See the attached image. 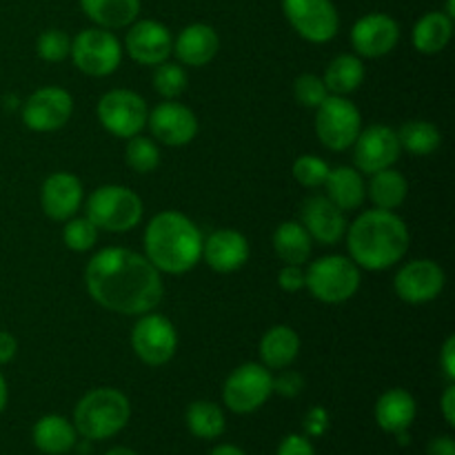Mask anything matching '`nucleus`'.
Masks as SVG:
<instances>
[{
  "label": "nucleus",
  "mask_w": 455,
  "mask_h": 455,
  "mask_svg": "<svg viewBox=\"0 0 455 455\" xmlns=\"http://www.w3.org/2000/svg\"><path fill=\"white\" fill-rule=\"evenodd\" d=\"M84 283L98 305L124 315L149 314L164 293L160 271L147 256L120 247L98 251L84 269Z\"/></svg>",
  "instance_id": "nucleus-1"
},
{
  "label": "nucleus",
  "mask_w": 455,
  "mask_h": 455,
  "mask_svg": "<svg viewBox=\"0 0 455 455\" xmlns=\"http://www.w3.org/2000/svg\"><path fill=\"white\" fill-rule=\"evenodd\" d=\"M351 260L369 271H382L403 260L409 249V229L400 216L387 209L360 213L347 234Z\"/></svg>",
  "instance_id": "nucleus-2"
},
{
  "label": "nucleus",
  "mask_w": 455,
  "mask_h": 455,
  "mask_svg": "<svg viewBox=\"0 0 455 455\" xmlns=\"http://www.w3.org/2000/svg\"><path fill=\"white\" fill-rule=\"evenodd\" d=\"M203 234L180 212H163L151 218L145 231L147 260L164 274L180 275L203 258Z\"/></svg>",
  "instance_id": "nucleus-3"
},
{
  "label": "nucleus",
  "mask_w": 455,
  "mask_h": 455,
  "mask_svg": "<svg viewBox=\"0 0 455 455\" xmlns=\"http://www.w3.org/2000/svg\"><path fill=\"white\" fill-rule=\"evenodd\" d=\"M132 404L118 389H93L80 398L74 411V427L84 440H109L127 427Z\"/></svg>",
  "instance_id": "nucleus-4"
},
{
  "label": "nucleus",
  "mask_w": 455,
  "mask_h": 455,
  "mask_svg": "<svg viewBox=\"0 0 455 455\" xmlns=\"http://www.w3.org/2000/svg\"><path fill=\"white\" fill-rule=\"evenodd\" d=\"M87 218L98 229L124 234L142 220V200L129 187L105 185L89 196Z\"/></svg>",
  "instance_id": "nucleus-5"
},
{
  "label": "nucleus",
  "mask_w": 455,
  "mask_h": 455,
  "mask_svg": "<svg viewBox=\"0 0 455 455\" xmlns=\"http://www.w3.org/2000/svg\"><path fill=\"white\" fill-rule=\"evenodd\" d=\"M305 287L320 302L340 305L358 291L360 267L351 258L324 256L305 271Z\"/></svg>",
  "instance_id": "nucleus-6"
},
{
  "label": "nucleus",
  "mask_w": 455,
  "mask_h": 455,
  "mask_svg": "<svg viewBox=\"0 0 455 455\" xmlns=\"http://www.w3.org/2000/svg\"><path fill=\"white\" fill-rule=\"evenodd\" d=\"M69 56L83 74L102 78L118 69L123 60V44L109 29L92 27L83 29L71 40Z\"/></svg>",
  "instance_id": "nucleus-7"
},
{
  "label": "nucleus",
  "mask_w": 455,
  "mask_h": 455,
  "mask_svg": "<svg viewBox=\"0 0 455 455\" xmlns=\"http://www.w3.org/2000/svg\"><path fill=\"white\" fill-rule=\"evenodd\" d=\"M363 129L358 107L345 96H327L315 114V133L320 142L331 151H345L358 138Z\"/></svg>",
  "instance_id": "nucleus-8"
},
{
  "label": "nucleus",
  "mask_w": 455,
  "mask_h": 455,
  "mask_svg": "<svg viewBox=\"0 0 455 455\" xmlns=\"http://www.w3.org/2000/svg\"><path fill=\"white\" fill-rule=\"evenodd\" d=\"M274 394V376L265 364L247 363L234 369L222 387V398L229 411L253 413Z\"/></svg>",
  "instance_id": "nucleus-9"
},
{
  "label": "nucleus",
  "mask_w": 455,
  "mask_h": 455,
  "mask_svg": "<svg viewBox=\"0 0 455 455\" xmlns=\"http://www.w3.org/2000/svg\"><path fill=\"white\" fill-rule=\"evenodd\" d=\"M145 98L129 89H114L107 92L98 102V120L109 133L118 138H133L147 124Z\"/></svg>",
  "instance_id": "nucleus-10"
},
{
  "label": "nucleus",
  "mask_w": 455,
  "mask_h": 455,
  "mask_svg": "<svg viewBox=\"0 0 455 455\" xmlns=\"http://www.w3.org/2000/svg\"><path fill=\"white\" fill-rule=\"evenodd\" d=\"M283 12L293 29L309 43H329L340 29V16L331 0H283Z\"/></svg>",
  "instance_id": "nucleus-11"
},
{
  "label": "nucleus",
  "mask_w": 455,
  "mask_h": 455,
  "mask_svg": "<svg viewBox=\"0 0 455 455\" xmlns=\"http://www.w3.org/2000/svg\"><path fill=\"white\" fill-rule=\"evenodd\" d=\"M178 347L176 327L164 315L142 314L132 329V349L149 367H163L173 358Z\"/></svg>",
  "instance_id": "nucleus-12"
},
{
  "label": "nucleus",
  "mask_w": 455,
  "mask_h": 455,
  "mask_svg": "<svg viewBox=\"0 0 455 455\" xmlns=\"http://www.w3.org/2000/svg\"><path fill=\"white\" fill-rule=\"evenodd\" d=\"M74 111L69 92L60 87H43L22 102V123L31 132H56L65 127Z\"/></svg>",
  "instance_id": "nucleus-13"
},
{
  "label": "nucleus",
  "mask_w": 455,
  "mask_h": 455,
  "mask_svg": "<svg viewBox=\"0 0 455 455\" xmlns=\"http://www.w3.org/2000/svg\"><path fill=\"white\" fill-rule=\"evenodd\" d=\"M354 158L358 164V172L376 173L382 169H389L400 156L398 133L387 124H371L367 129H360L355 138Z\"/></svg>",
  "instance_id": "nucleus-14"
},
{
  "label": "nucleus",
  "mask_w": 455,
  "mask_h": 455,
  "mask_svg": "<svg viewBox=\"0 0 455 455\" xmlns=\"http://www.w3.org/2000/svg\"><path fill=\"white\" fill-rule=\"evenodd\" d=\"M124 49L129 58L145 67H156L169 60L173 52L172 31L158 20H136L129 25Z\"/></svg>",
  "instance_id": "nucleus-15"
},
{
  "label": "nucleus",
  "mask_w": 455,
  "mask_h": 455,
  "mask_svg": "<svg viewBox=\"0 0 455 455\" xmlns=\"http://www.w3.org/2000/svg\"><path fill=\"white\" fill-rule=\"evenodd\" d=\"M394 287L398 298L409 305H425L443 293L444 271L434 260H411L398 271Z\"/></svg>",
  "instance_id": "nucleus-16"
},
{
  "label": "nucleus",
  "mask_w": 455,
  "mask_h": 455,
  "mask_svg": "<svg viewBox=\"0 0 455 455\" xmlns=\"http://www.w3.org/2000/svg\"><path fill=\"white\" fill-rule=\"evenodd\" d=\"M147 124L156 140L169 147L189 145L198 133V120H196L194 111L173 100L163 102L154 111H149Z\"/></svg>",
  "instance_id": "nucleus-17"
},
{
  "label": "nucleus",
  "mask_w": 455,
  "mask_h": 455,
  "mask_svg": "<svg viewBox=\"0 0 455 455\" xmlns=\"http://www.w3.org/2000/svg\"><path fill=\"white\" fill-rule=\"evenodd\" d=\"M400 27L387 13H367L351 29V44L364 58L387 56L398 44Z\"/></svg>",
  "instance_id": "nucleus-18"
},
{
  "label": "nucleus",
  "mask_w": 455,
  "mask_h": 455,
  "mask_svg": "<svg viewBox=\"0 0 455 455\" xmlns=\"http://www.w3.org/2000/svg\"><path fill=\"white\" fill-rule=\"evenodd\" d=\"M302 227L309 231L311 240L320 244H336L347 234V218L327 196H311L302 204Z\"/></svg>",
  "instance_id": "nucleus-19"
},
{
  "label": "nucleus",
  "mask_w": 455,
  "mask_h": 455,
  "mask_svg": "<svg viewBox=\"0 0 455 455\" xmlns=\"http://www.w3.org/2000/svg\"><path fill=\"white\" fill-rule=\"evenodd\" d=\"M83 203V182L74 173H52L40 189V204L52 220H69Z\"/></svg>",
  "instance_id": "nucleus-20"
},
{
  "label": "nucleus",
  "mask_w": 455,
  "mask_h": 455,
  "mask_svg": "<svg viewBox=\"0 0 455 455\" xmlns=\"http://www.w3.org/2000/svg\"><path fill=\"white\" fill-rule=\"evenodd\" d=\"M203 258L218 274H231L249 260V243L240 231L218 229L203 243Z\"/></svg>",
  "instance_id": "nucleus-21"
},
{
  "label": "nucleus",
  "mask_w": 455,
  "mask_h": 455,
  "mask_svg": "<svg viewBox=\"0 0 455 455\" xmlns=\"http://www.w3.org/2000/svg\"><path fill=\"white\" fill-rule=\"evenodd\" d=\"M218 49H220V38H218L216 29L204 22H194V25L185 27L173 40V53L187 67H204L216 58Z\"/></svg>",
  "instance_id": "nucleus-22"
},
{
  "label": "nucleus",
  "mask_w": 455,
  "mask_h": 455,
  "mask_svg": "<svg viewBox=\"0 0 455 455\" xmlns=\"http://www.w3.org/2000/svg\"><path fill=\"white\" fill-rule=\"evenodd\" d=\"M418 413V404L413 395L404 389H389L378 398L376 403V422L387 434H400L409 431Z\"/></svg>",
  "instance_id": "nucleus-23"
},
{
  "label": "nucleus",
  "mask_w": 455,
  "mask_h": 455,
  "mask_svg": "<svg viewBox=\"0 0 455 455\" xmlns=\"http://www.w3.org/2000/svg\"><path fill=\"white\" fill-rule=\"evenodd\" d=\"M31 440L40 453L65 455L78 443V431H76L74 422H69L67 418L49 413L34 425Z\"/></svg>",
  "instance_id": "nucleus-24"
},
{
  "label": "nucleus",
  "mask_w": 455,
  "mask_h": 455,
  "mask_svg": "<svg viewBox=\"0 0 455 455\" xmlns=\"http://www.w3.org/2000/svg\"><path fill=\"white\" fill-rule=\"evenodd\" d=\"M323 187L327 189V198L342 212L358 209L364 203V196H367L363 173L351 167L329 169V176Z\"/></svg>",
  "instance_id": "nucleus-25"
},
{
  "label": "nucleus",
  "mask_w": 455,
  "mask_h": 455,
  "mask_svg": "<svg viewBox=\"0 0 455 455\" xmlns=\"http://www.w3.org/2000/svg\"><path fill=\"white\" fill-rule=\"evenodd\" d=\"M80 7L102 29H123L136 22L140 0H80Z\"/></svg>",
  "instance_id": "nucleus-26"
},
{
  "label": "nucleus",
  "mask_w": 455,
  "mask_h": 455,
  "mask_svg": "<svg viewBox=\"0 0 455 455\" xmlns=\"http://www.w3.org/2000/svg\"><path fill=\"white\" fill-rule=\"evenodd\" d=\"M300 354V338L291 327H271L260 340V358L267 369H287Z\"/></svg>",
  "instance_id": "nucleus-27"
},
{
  "label": "nucleus",
  "mask_w": 455,
  "mask_h": 455,
  "mask_svg": "<svg viewBox=\"0 0 455 455\" xmlns=\"http://www.w3.org/2000/svg\"><path fill=\"white\" fill-rule=\"evenodd\" d=\"M453 36V18L444 12H429L413 25V47L420 53H440Z\"/></svg>",
  "instance_id": "nucleus-28"
},
{
  "label": "nucleus",
  "mask_w": 455,
  "mask_h": 455,
  "mask_svg": "<svg viewBox=\"0 0 455 455\" xmlns=\"http://www.w3.org/2000/svg\"><path fill=\"white\" fill-rule=\"evenodd\" d=\"M274 249L284 265H305L311 256V235L300 222H283L274 234Z\"/></svg>",
  "instance_id": "nucleus-29"
},
{
  "label": "nucleus",
  "mask_w": 455,
  "mask_h": 455,
  "mask_svg": "<svg viewBox=\"0 0 455 455\" xmlns=\"http://www.w3.org/2000/svg\"><path fill=\"white\" fill-rule=\"evenodd\" d=\"M323 80L324 84H327L329 93H333V96L354 93L364 80L363 60H360L358 56H351V53H342V56L333 58V60L329 62Z\"/></svg>",
  "instance_id": "nucleus-30"
},
{
  "label": "nucleus",
  "mask_w": 455,
  "mask_h": 455,
  "mask_svg": "<svg viewBox=\"0 0 455 455\" xmlns=\"http://www.w3.org/2000/svg\"><path fill=\"white\" fill-rule=\"evenodd\" d=\"M409 185L404 176L395 169H382V172L371 173V182H369V198L373 200L378 209H387L394 212L395 207L404 203L407 198Z\"/></svg>",
  "instance_id": "nucleus-31"
},
{
  "label": "nucleus",
  "mask_w": 455,
  "mask_h": 455,
  "mask_svg": "<svg viewBox=\"0 0 455 455\" xmlns=\"http://www.w3.org/2000/svg\"><path fill=\"white\" fill-rule=\"evenodd\" d=\"M187 427L200 440H216L225 434V411L216 403L198 400L187 409Z\"/></svg>",
  "instance_id": "nucleus-32"
},
{
  "label": "nucleus",
  "mask_w": 455,
  "mask_h": 455,
  "mask_svg": "<svg viewBox=\"0 0 455 455\" xmlns=\"http://www.w3.org/2000/svg\"><path fill=\"white\" fill-rule=\"evenodd\" d=\"M398 133V142H400V149L409 151L413 156H429L434 154L435 149L440 147V136L438 127L427 120H409L400 127Z\"/></svg>",
  "instance_id": "nucleus-33"
},
{
  "label": "nucleus",
  "mask_w": 455,
  "mask_h": 455,
  "mask_svg": "<svg viewBox=\"0 0 455 455\" xmlns=\"http://www.w3.org/2000/svg\"><path fill=\"white\" fill-rule=\"evenodd\" d=\"M124 158H127V164L138 173H149L154 172L160 164V151L156 147L154 140L142 136L129 138L127 149H124Z\"/></svg>",
  "instance_id": "nucleus-34"
},
{
  "label": "nucleus",
  "mask_w": 455,
  "mask_h": 455,
  "mask_svg": "<svg viewBox=\"0 0 455 455\" xmlns=\"http://www.w3.org/2000/svg\"><path fill=\"white\" fill-rule=\"evenodd\" d=\"M154 87L167 100H176L187 89V74L176 62H160L154 71Z\"/></svg>",
  "instance_id": "nucleus-35"
},
{
  "label": "nucleus",
  "mask_w": 455,
  "mask_h": 455,
  "mask_svg": "<svg viewBox=\"0 0 455 455\" xmlns=\"http://www.w3.org/2000/svg\"><path fill=\"white\" fill-rule=\"evenodd\" d=\"M62 238H65V244L71 251H89L98 240V227L87 216L74 218V220H69L65 225Z\"/></svg>",
  "instance_id": "nucleus-36"
},
{
  "label": "nucleus",
  "mask_w": 455,
  "mask_h": 455,
  "mask_svg": "<svg viewBox=\"0 0 455 455\" xmlns=\"http://www.w3.org/2000/svg\"><path fill=\"white\" fill-rule=\"evenodd\" d=\"M293 93H296L300 105L309 107V109H318V107L327 100L329 89L327 84H324V80L318 78V76L302 74L298 76L296 83H293Z\"/></svg>",
  "instance_id": "nucleus-37"
},
{
  "label": "nucleus",
  "mask_w": 455,
  "mask_h": 455,
  "mask_svg": "<svg viewBox=\"0 0 455 455\" xmlns=\"http://www.w3.org/2000/svg\"><path fill=\"white\" fill-rule=\"evenodd\" d=\"M38 56L47 62H60L69 56L71 38L62 29H47L38 36Z\"/></svg>",
  "instance_id": "nucleus-38"
},
{
  "label": "nucleus",
  "mask_w": 455,
  "mask_h": 455,
  "mask_svg": "<svg viewBox=\"0 0 455 455\" xmlns=\"http://www.w3.org/2000/svg\"><path fill=\"white\" fill-rule=\"evenodd\" d=\"M329 176V164L323 158H315V156H300V158L293 163V178L300 182L302 187H323L324 180Z\"/></svg>",
  "instance_id": "nucleus-39"
},
{
  "label": "nucleus",
  "mask_w": 455,
  "mask_h": 455,
  "mask_svg": "<svg viewBox=\"0 0 455 455\" xmlns=\"http://www.w3.org/2000/svg\"><path fill=\"white\" fill-rule=\"evenodd\" d=\"M302 389H305V378L300 373L283 369L278 378H274V391H278L284 398H296L298 394H302Z\"/></svg>",
  "instance_id": "nucleus-40"
},
{
  "label": "nucleus",
  "mask_w": 455,
  "mask_h": 455,
  "mask_svg": "<svg viewBox=\"0 0 455 455\" xmlns=\"http://www.w3.org/2000/svg\"><path fill=\"white\" fill-rule=\"evenodd\" d=\"M278 284L289 293L305 289V271L300 265H284L278 274Z\"/></svg>",
  "instance_id": "nucleus-41"
},
{
  "label": "nucleus",
  "mask_w": 455,
  "mask_h": 455,
  "mask_svg": "<svg viewBox=\"0 0 455 455\" xmlns=\"http://www.w3.org/2000/svg\"><path fill=\"white\" fill-rule=\"evenodd\" d=\"M275 455H315V449L307 435L291 434L280 443L278 453Z\"/></svg>",
  "instance_id": "nucleus-42"
},
{
  "label": "nucleus",
  "mask_w": 455,
  "mask_h": 455,
  "mask_svg": "<svg viewBox=\"0 0 455 455\" xmlns=\"http://www.w3.org/2000/svg\"><path fill=\"white\" fill-rule=\"evenodd\" d=\"M327 425H329V416L323 407H315L307 413L305 429H307V434L314 435V438L323 435L324 431H327Z\"/></svg>",
  "instance_id": "nucleus-43"
},
{
  "label": "nucleus",
  "mask_w": 455,
  "mask_h": 455,
  "mask_svg": "<svg viewBox=\"0 0 455 455\" xmlns=\"http://www.w3.org/2000/svg\"><path fill=\"white\" fill-rule=\"evenodd\" d=\"M440 364H443L444 369V376L449 378V380H453L455 378V338H447V342H444L443 347V354H440Z\"/></svg>",
  "instance_id": "nucleus-44"
},
{
  "label": "nucleus",
  "mask_w": 455,
  "mask_h": 455,
  "mask_svg": "<svg viewBox=\"0 0 455 455\" xmlns=\"http://www.w3.org/2000/svg\"><path fill=\"white\" fill-rule=\"evenodd\" d=\"M16 351H18L16 338L7 331H0V364L12 363L13 355H16Z\"/></svg>",
  "instance_id": "nucleus-45"
},
{
  "label": "nucleus",
  "mask_w": 455,
  "mask_h": 455,
  "mask_svg": "<svg viewBox=\"0 0 455 455\" xmlns=\"http://www.w3.org/2000/svg\"><path fill=\"white\" fill-rule=\"evenodd\" d=\"M427 455H455V443L451 435H440L434 438L427 447Z\"/></svg>",
  "instance_id": "nucleus-46"
},
{
  "label": "nucleus",
  "mask_w": 455,
  "mask_h": 455,
  "mask_svg": "<svg viewBox=\"0 0 455 455\" xmlns=\"http://www.w3.org/2000/svg\"><path fill=\"white\" fill-rule=\"evenodd\" d=\"M443 416L449 427L455 425V387L449 385L443 395Z\"/></svg>",
  "instance_id": "nucleus-47"
},
{
  "label": "nucleus",
  "mask_w": 455,
  "mask_h": 455,
  "mask_svg": "<svg viewBox=\"0 0 455 455\" xmlns=\"http://www.w3.org/2000/svg\"><path fill=\"white\" fill-rule=\"evenodd\" d=\"M209 455H247V453H244L240 447H235V444H218V447Z\"/></svg>",
  "instance_id": "nucleus-48"
},
{
  "label": "nucleus",
  "mask_w": 455,
  "mask_h": 455,
  "mask_svg": "<svg viewBox=\"0 0 455 455\" xmlns=\"http://www.w3.org/2000/svg\"><path fill=\"white\" fill-rule=\"evenodd\" d=\"M7 398H9L7 382H4L3 371H0V413H3V411H4V407H7Z\"/></svg>",
  "instance_id": "nucleus-49"
},
{
  "label": "nucleus",
  "mask_w": 455,
  "mask_h": 455,
  "mask_svg": "<svg viewBox=\"0 0 455 455\" xmlns=\"http://www.w3.org/2000/svg\"><path fill=\"white\" fill-rule=\"evenodd\" d=\"M105 455H138V453L132 451V449H127V447H114V449H109Z\"/></svg>",
  "instance_id": "nucleus-50"
}]
</instances>
